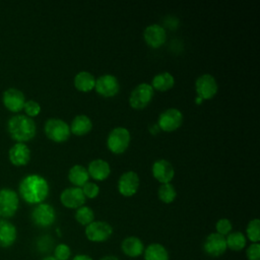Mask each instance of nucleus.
Returning <instances> with one entry per match:
<instances>
[{"instance_id":"1","label":"nucleus","mask_w":260,"mask_h":260,"mask_svg":"<svg viewBox=\"0 0 260 260\" xmlns=\"http://www.w3.org/2000/svg\"><path fill=\"white\" fill-rule=\"evenodd\" d=\"M19 195L29 204L43 203L49 195L50 187L48 181L37 174L25 176L19 183Z\"/></svg>"},{"instance_id":"2","label":"nucleus","mask_w":260,"mask_h":260,"mask_svg":"<svg viewBox=\"0 0 260 260\" xmlns=\"http://www.w3.org/2000/svg\"><path fill=\"white\" fill-rule=\"evenodd\" d=\"M7 130L13 140L24 143L35 137L37 126L31 118L25 115H15L8 120Z\"/></svg>"},{"instance_id":"3","label":"nucleus","mask_w":260,"mask_h":260,"mask_svg":"<svg viewBox=\"0 0 260 260\" xmlns=\"http://www.w3.org/2000/svg\"><path fill=\"white\" fill-rule=\"evenodd\" d=\"M131 135L127 128L119 126L113 128L107 138V147L114 154L124 153L130 144Z\"/></svg>"},{"instance_id":"4","label":"nucleus","mask_w":260,"mask_h":260,"mask_svg":"<svg viewBox=\"0 0 260 260\" xmlns=\"http://www.w3.org/2000/svg\"><path fill=\"white\" fill-rule=\"evenodd\" d=\"M44 131L46 136L56 143L67 141L71 134L69 125L62 119L58 118L48 119L45 123Z\"/></svg>"},{"instance_id":"5","label":"nucleus","mask_w":260,"mask_h":260,"mask_svg":"<svg viewBox=\"0 0 260 260\" xmlns=\"http://www.w3.org/2000/svg\"><path fill=\"white\" fill-rule=\"evenodd\" d=\"M154 90L149 83H139L130 93L129 105L134 110L145 109L152 101Z\"/></svg>"},{"instance_id":"6","label":"nucleus","mask_w":260,"mask_h":260,"mask_svg":"<svg viewBox=\"0 0 260 260\" xmlns=\"http://www.w3.org/2000/svg\"><path fill=\"white\" fill-rule=\"evenodd\" d=\"M183 114L176 108H170L160 113L157 119V126L165 132H174L183 124Z\"/></svg>"},{"instance_id":"7","label":"nucleus","mask_w":260,"mask_h":260,"mask_svg":"<svg viewBox=\"0 0 260 260\" xmlns=\"http://www.w3.org/2000/svg\"><path fill=\"white\" fill-rule=\"evenodd\" d=\"M195 91L197 96L203 101L211 100L218 91V84L214 76L209 73L200 75L195 81Z\"/></svg>"},{"instance_id":"8","label":"nucleus","mask_w":260,"mask_h":260,"mask_svg":"<svg viewBox=\"0 0 260 260\" xmlns=\"http://www.w3.org/2000/svg\"><path fill=\"white\" fill-rule=\"evenodd\" d=\"M85 237L93 243H102L109 240L113 234V228L110 223L103 220H93L85 226Z\"/></svg>"},{"instance_id":"9","label":"nucleus","mask_w":260,"mask_h":260,"mask_svg":"<svg viewBox=\"0 0 260 260\" xmlns=\"http://www.w3.org/2000/svg\"><path fill=\"white\" fill-rule=\"evenodd\" d=\"M94 90L103 98H114L120 91V82L112 74H104L95 79Z\"/></svg>"},{"instance_id":"10","label":"nucleus","mask_w":260,"mask_h":260,"mask_svg":"<svg viewBox=\"0 0 260 260\" xmlns=\"http://www.w3.org/2000/svg\"><path fill=\"white\" fill-rule=\"evenodd\" d=\"M32 222L40 228H48L56 220V211L54 207L48 203L37 204L31 211Z\"/></svg>"},{"instance_id":"11","label":"nucleus","mask_w":260,"mask_h":260,"mask_svg":"<svg viewBox=\"0 0 260 260\" xmlns=\"http://www.w3.org/2000/svg\"><path fill=\"white\" fill-rule=\"evenodd\" d=\"M19 198L11 189H0V217H11L18 209Z\"/></svg>"},{"instance_id":"12","label":"nucleus","mask_w":260,"mask_h":260,"mask_svg":"<svg viewBox=\"0 0 260 260\" xmlns=\"http://www.w3.org/2000/svg\"><path fill=\"white\" fill-rule=\"evenodd\" d=\"M140 180L137 173L134 171H127L123 173L117 184L118 192L124 197H132L139 189Z\"/></svg>"},{"instance_id":"13","label":"nucleus","mask_w":260,"mask_h":260,"mask_svg":"<svg viewBox=\"0 0 260 260\" xmlns=\"http://www.w3.org/2000/svg\"><path fill=\"white\" fill-rule=\"evenodd\" d=\"M143 40L148 47L152 49H158L167 41L166 29L157 23L149 24L143 30Z\"/></svg>"},{"instance_id":"14","label":"nucleus","mask_w":260,"mask_h":260,"mask_svg":"<svg viewBox=\"0 0 260 260\" xmlns=\"http://www.w3.org/2000/svg\"><path fill=\"white\" fill-rule=\"evenodd\" d=\"M226 249L225 237L217 233L209 234L204 240L203 250L210 257H219L224 254Z\"/></svg>"},{"instance_id":"15","label":"nucleus","mask_w":260,"mask_h":260,"mask_svg":"<svg viewBox=\"0 0 260 260\" xmlns=\"http://www.w3.org/2000/svg\"><path fill=\"white\" fill-rule=\"evenodd\" d=\"M151 173L153 178L160 184L171 183L175 177V169L173 165L165 158L157 159L152 164Z\"/></svg>"},{"instance_id":"16","label":"nucleus","mask_w":260,"mask_h":260,"mask_svg":"<svg viewBox=\"0 0 260 260\" xmlns=\"http://www.w3.org/2000/svg\"><path fill=\"white\" fill-rule=\"evenodd\" d=\"M2 102L7 110L13 113H18L24 107L25 98L21 90L15 87H10L3 92Z\"/></svg>"},{"instance_id":"17","label":"nucleus","mask_w":260,"mask_h":260,"mask_svg":"<svg viewBox=\"0 0 260 260\" xmlns=\"http://www.w3.org/2000/svg\"><path fill=\"white\" fill-rule=\"evenodd\" d=\"M85 196L81 188L69 187L64 189L60 194V201L63 206L69 209H77L85 203Z\"/></svg>"},{"instance_id":"18","label":"nucleus","mask_w":260,"mask_h":260,"mask_svg":"<svg viewBox=\"0 0 260 260\" xmlns=\"http://www.w3.org/2000/svg\"><path fill=\"white\" fill-rule=\"evenodd\" d=\"M8 157L10 162L16 167L25 166L30 159V149L25 143L16 142L10 147Z\"/></svg>"},{"instance_id":"19","label":"nucleus","mask_w":260,"mask_h":260,"mask_svg":"<svg viewBox=\"0 0 260 260\" xmlns=\"http://www.w3.org/2000/svg\"><path fill=\"white\" fill-rule=\"evenodd\" d=\"M87 173L94 181H105L111 174V167L109 162L103 158L92 159L87 167Z\"/></svg>"},{"instance_id":"20","label":"nucleus","mask_w":260,"mask_h":260,"mask_svg":"<svg viewBox=\"0 0 260 260\" xmlns=\"http://www.w3.org/2000/svg\"><path fill=\"white\" fill-rule=\"evenodd\" d=\"M144 249L145 248L142 241L134 236L125 238L121 244L122 252L130 258H137L141 256L144 252Z\"/></svg>"},{"instance_id":"21","label":"nucleus","mask_w":260,"mask_h":260,"mask_svg":"<svg viewBox=\"0 0 260 260\" xmlns=\"http://www.w3.org/2000/svg\"><path fill=\"white\" fill-rule=\"evenodd\" d=\"M70 132L76 136H84L88 134L92 129V122L91 119L84 115L80 114L73 118L70 125Z\"/></svg>"},{"instance_id":"22","label":"nucleus","mask_w":260,"mask_h":260,"mask_svg":"<svg viewBox=\"0 0 260 260\" xmlns=\"http://www.w3.org/2000/svg\"><path fill=\"white\" fill-rule=\"evenodd\" d=\"M16 228L6 219H0V247L8 248L16 240Z\"/></svg>"},{"instance_id":"23","label":"nucleus","mask_w":260,"mask_h":260,"mask_svg":"<svg viewBox=\"0 0 260 260\" xmlns=\"http://www.w3.org/2000/svg\"><path fill=\"white\" fill-rule=\"evenodd\" d=\"M73 84L78 91L89 92L94 89L95 78L88 71H79L73 79Z\"/></svg>"},{"instance_id":"24","label":"nucleus","mask_w":260,"mask_h":260,"mask_svg":"<svg viewBox=\"0 0 260 260\" xmlns=\"http://www.w3.org/2000/svg\"><path fill=\"white\" fill-rule=\"evenodd\" d=\"M150 85L153 88V90L166 92L174 87L175 78L170 72L164 71L153 76Z\"/></svg>"},{"instance_id":"25","label":"nucleus","mask_w":260,"mask_h":260,"mask_svg":"<svg viewBox=\"0 0 260 260\" xmlns=\"http://www.w3.org/2000/svg\"><path fill=\"white\" fill-rule=\"evenodd\" d=\"M89 175L86 168L81 165H74L69 169L68 180L73 185V187L81 188L85 183L88 182Z\"/></svg>"},{"instance_id":"26","label":"nucleus","mask_w":260,"mask_h":260,"mask_svg":"<svg viewBox=\"0 0 260 260\" xmlns=\"http://www.w3.org/2000/svg\"><path fill=\"white\" fill-rule=\"evenodd\" d=\"M144 260H170L169 252L159 243H152L148 245L143 252Z\"/></svg>"},{"instance_id":"27","label":"nucleus","mask_w":260,"mask_h":260,"mask_svg":"<svg viewBox=\"0 0 260 260\" xmlns=\"http://www.w3.org/2000/svg\"><path fill=\"white\" fill-rule=\"evenodd\" d=\"M226 247L232 251H242L247 243V238L242 232H231L226 238Z\"/></svg>"},{"instance_id":"28","label":"nucleus","mask_w":260,"mask_h":260,"mask_svg":"<svg viewBox=\"0 0 260 260\" xmlns=\"http://www.w3.org/2000/svg\"><path fill=\"white\" fill-rule=\"evenodd\" d=\"M158 199L166 204L173 203L177 197V191L172 183L161 184L157 190Z\"/></svg>"},{"instance_id":"29","label":"nucleus","mask_w":260,"mask_h":260,"mask_svg":"<svg viewBox=\"0 0 260 260\" xmlns=\"http://www.w3.org/2000/svg\"><path fill=\"white\" fill-rule=\"evenodd\" d=\"M74 217L79 224L86 226L94 220V213L90 207L82 205L76 209Z\"/></svg>"},{"instance_id":"30","label":"nucleus","mask_w":260,"mask_h":260,"mask_svg":"<svg viewBox=\"0 0 260 260\" xmlns=\"http://www.w3.org/2000/svg\"><path fill=\"white\" fill-rule=\"evenodd\" d=\"M246 238L252 243L260 242V220L258 218L251 219L246 228Z\"/></svg>"},{"instance_id":"31","label":"nucleus","mask_w":260,"mask_h":260,"mask_svg":"<svg viewBox=\"0 0 260 260\" xmlns=\"http://www.w3.org/2000/svg\"><path fill=\"white\" fill-rule=\"evenodd\" d=\"M81 190H82V193L85 196V198H88V199H94L100 194L99 185L93 182H89V181L81 187Z\"/></svg>"},{"instance_id":"32","label":"nucleus","mask_w":260,"mask_h":260,"mask_svg":"<svg viewBox=\"0 0 260 260\" xmlns=\"http://www.w3.org/2000/svg\"><path fill=\"white\" fill-rule=\"evenodd\" d=\"M232 230H233V224H232L231 220L228 218H224V217L220 218L215 223V231H216L215 233H217L223 237L228 236L232 232Z\"/></svg>"},{"instance_id":"33","label":"nucleus","mask_w":260,"mask_h":260,"mask_svg":"<svg viewBox=\"0 0 260 260\" xmlns=\"http://www.w3.org/2000/svg\"><path fill=\"white\" fill-rule=\"evenodd\" d=\"M71 256V249L66 244H59L54 250V257L57 260H68Z\"/></svg>"},{"instance_id":"34","label":"nucleus","mask_w":260,"mask_h":260,"mask_svg":"<svg viewBox=\"0 0 260 260\" xmlns=\"http://www.w3.org/2000/svg\"><path fill=\"white\" fill-rule=\"evenodd\" d=\"M23 110H24V112L26 114L25 116H27L29 118H32V117L38 116L41 113V106H40V104L38 102L29 100V101L25 102Z\"/></svg>"},{"instance_id":"35","label":"nucleus","mask_w":260,"mask_h":260,"mask_svg":"<svg viewBox=\"0 0 260 260\" xmlns=\"http://www.w3.org/2000/svg\"><path fill=\"white\" fill-rule=\"evenodd\" d=\"M248 260H260V244L252 243L246 250Z\"/></svg>"},{"instance_id":"36","label":"nucleus","mask_w":260,"mask_h":260,"mask_svg":"<svg viewBox=\"0 0 260 260\" xmlns=\"http://www.w3.org/2000/svg\"><path fill=\"white\" fill-rule=\"evenodd\" d=\"M72 260H93V259L86 254H77L73 257Z\"/></svg>"},{"instance_id":"37","label":"nucleus","mask_w":260,"mask_h":260,"mask_svg":"<svg viewBox=\"0 0 260 260\" xmlns=\"http://www.w3.org/2000/svg\"><path fill=\"white\" fill-rule=\"evenodd\" d=\"M100 260H119L116 256H113V255H108V256H105L103 258H101Z\"/></svg>"},{"instance_id":"38","label":"nucleus","mask_w":260,"mask_h":260,"mask_svg":"<svg viewBox=\"0 0 260 260\" xmlns=\"http://www.w3.org/2000/svg\"><path fill=\"white\" fill-rule=\"evenodd\" d=\"M203 102H204V101H203L202 99H200L199 96H196V98H195V104H196V105H201Z\"/></svg>"},{"instance_id":"39","label":"nucleus","mask_w":260,"mask_h":260,"mask_svg":"<svg viewBox=\"0 0 260 260\" xmlns=\"http://www.w3.org/2000/svg\"><path fill=\"white\" fill-rule=\"evenodd\" d=\"M43 260H57L54 256H47V257H45Z\"/></svg>"}]
</instances>
